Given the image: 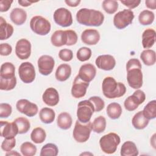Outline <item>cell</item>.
<instances>
[{"instance_id":"1","label":"cell","mask_w":156,"mask_h":156,"mask_svg":"<svg viewBox=\"0 0 156 156\" xmlns=\"http://www.w3.org/2000/svg\"><path fill=\"white\" fill-rule=\"evenodd\" d=\"M76 20L80 24L98 27L102 24L104 21V16L99 10L82 8L77 11Z\"/></svg>"},{"instance_id":"2","label":"cell","mask_w":156,"mask_h":156,"mask_svg":"<svg viewBox=\"0 0 156 156\" xmlns=\"http://www.w3.org/2000/svg\"><path fill=\"white\" fill-rule=\"evenodd\" d=\"M104 95L108 99H114L124 96L126 92V87L124 83L117 82L110 76L104 78L102 83Z\"/></svg>"},{"instance_id":"3","label":"cell","mask_w":156,"mask_h":156,"mask_svg":"<svg viewBox=\"0 0 156 156\" xmlns=\"http://www.w3.org/2000/svg\"><path fill=\"white\" fill-rule=\"evenodd\" d=\"M121 139L119 136L113 132L102 136L99 140V145L101 150L105 154H112L115 152Z\"/></svg>"},{"instance_id":"4","label":"cell","mask_w":156,"mask_h":156,"mask_svg":"<svg viewBox=\"0 0 156 156\" xmlns=\"http://www.w3.org/2000/svg\"><path fill=\"white\" fill-rule=\"evenodd\" d=\"M31 30L39 35H46L49 33L51 29L50 22L41 16H35L30 21Z\"/></svg>"},{"instance_id":"5","label":"cell","mask_w":156,"mask_h":156,"mask_svg":"<svg viewBox=\"0 0 156 156\" xmlns=\"http://www.w3.org/2000/svg\"><path fill=\"white\" fill-rule=\"evenodd\" d=\"M94 112V106L89 100L80 101L77 105V120L83 124L88 122Z\"/></svg>"},{"instance_id":"6","label":"cell","mask_w":156,"mask_h":156,"mask_svg":"<svg viewBox=\"0 0 156 156\" xmlns=\"http://www.w3.org/2000/svg\"><path fill=\"white\" fill-rule=\"evenodd\" d=\"M91 130L90 121L83 124L77 120L73 130V138L78 143H85L89 139Z\"/></svg>"},{"instance_id":"7","label":"cell","mask_w":156,"mask_h":156,"mask_svg":"<svg viewBox=\"0 0 156 156\" xmlns=\"http://www.w3.org/2000/svg\"><path fill=\"white\" fill-rule=\"evenodd\" d=\"M134 13L132 10L124 9L118 12L113 17V24L118 29H123L132 24Z\"/></svg>"},{"instance_id":"8","label":"cell","mask_w":156,"mask_h":156,"mask_svg":"<svg viewBox=\"0 0 156 156\" xmlns=\"http://www.w3.org/2000/svg\"><path fill=\"white\" fill-rule=\"evenodd\" d=\"M146 99V94L143 91L141 90H136L132 95L129 96L126 99L124 102L125 108L129 111H134L138 106L141 104Z\"/></svg>"},{"instance_id":"9","label":"cell","mask_w":156,"mask_h":156,"mask_svg":"<svg viewBox=\"0 0 156 156\" xmlns=\"http://www.w3.org/2000/svg\"><path fill=\"white\" fill-rule=\"evenodd\" d=\"M55 23L63 27L70 26L73 24V17L71 12L66 8L56 9L53 15Z\"/></svg>"},{"instance_id":"10","label":"cell","mask_w":156,"mask_h":156,"mask_svg":"<svg viewBox=\"0 0 156 156\" xmlns=\"http://www.w3.org/2000/svg\"><path fill=\"white\" fill-rule=\"evenodd\" d=\"M20 79L25 83H32L35 78V70L34 65L29 62L22 63L18 68Z\"/></svg>"},{"instance_id":"11","label":"cell","mask_w":156,"mask_h":156,"mask_svg":"<svg viewBox=\"0 0 156 156\" xmlns=\"http://www.w3.org/2000/svg\"><path fill=\"white\" fill-rule=\"evenodd\" d=\"M127 80L129 85L138 90L143 85V73L141 68H133L127 69Z\"/></svg>"},{"instance_id":"12","label":"cell","mask_w":156,"mask_h":156,"mask_svg":"<svg viewBox=\"0 0 156 156\" xmlns=\"http://www.w3.org/2000/svg\"><path fill=\"white\" fill-rule=\"evenodd\" d=\"M16 107L18 112L29 117H32L37 115L38 111V106L27 99H21L17 101Z\"/></svg>"},{"instance_id":"13","label":"cell","mask_w":156,"mask_h":156,"mask_svg":"<svg viewBox=\"0 0 156 156\" xmlns=\"http://www.w3.org/2000/svg\"><path fill=\"white\" fill-rule=\"evenodd\" d=\"M37 64L40 73L43 76H48L52 72L55 61L52 57L48 55H43L39 57Z\"/></svg>"},{"instance_id":"14","label":"cell","mask_w":156,"mask_h":156,"mask_svg":"<svg viewBox=\"0 0 156 156\" xmlns=\"http://www.w3.org/2000/svg\"><path fill=\"white\" fill-rule=\"evenodd\" d=\"M15 54L21 60L27 59L31 54V43L26 39H20L16 43Z\"/></svg>"},{"instance_id":"15","label":"cell","mask_w":156,"mask_h":156,"mask_svg":"<svg viewBox=\"0 0 156 156\" xmlns=\"http://www.w3.org/2000/svg\"><path fill=\"white\" fill-rule=\"evenodd\" d=\"M88 86L89 83L82 80L77 75L73 83L71 91V95L75 98L83 97L86 94Z\"/></svg>"},{"instance_id":"16","label":"cell","mask_w":156,"mask_h":156,"mask_svg":"<svg viewBox=\"0 0 156 156\" xmlns=\"http://www.w3.org/2000/svg\"><path fill=\"white\" fill-rule=\"evenodd\" d=\"M96 74V69L95 66L91 63H86L80 66L77 76L83 81L90 82L95 77Z\"/></svg>"},{"instance_id":"17","label":"cell","mask_w":156,"mask_h":156,"mask_svg":"<svg viewBox=\"0 0 156 156\" xmlns=\"http://www.w3.org/2000/svg\"><path fill=\"white\" fill-rule=\"evenodd\" d=\"M95 63L98 68L105 71H110L115 68L116 60L114 57L111 55H101L96 58Z\"/></svg>"},{"instance_id":"18","label":"cell","mask_w":156,"mask_h":156,"mask_svg":"<svg viewBox=\"0 0 156 156\" xmlns=\"http://www.w3.org/2000/svg\"><path fill=\"white\" fill-rule=\"evenodd\" d=\"M0 133L1 136L5 138H14L18 134L17 126L14 121L9 122L8 121H0Z\"/></svg>"},{"instance_id":"19","label":"cell","mask_w":156,"mask_h":156,"mask_svg":"<svg viewBox=\"0 0 156 156\" xmlns=\"http://www.w3.org/2000/svg\"><path fill=\"white\" fill-rule=\"evenodd\" d=\"M99 32L96 29H85L81 34L82 41L87 45H95L99 42Z\"/></svg>"},{"instance_id":"20","label":"cell","mask_w":156,"mask_h":156,"mask_svg":"<svg viewBox=\"0 0 156 156\" xmlns=\"http://www.w3.org/2000/svg\"><path fill=\"white\" fill-rule=\"evenodd\" d=\"M43 101L48 106L54 107L59 102V94L57 90L53 88H48L42 95Z\"/></svg>"},{"instance_id":"21","label":"cell","mask_w":156,"mask_h":156,"mask_svg":"<svg viewBox=\"0 0 156 156\" xmlns=\"http://www.w3.org/2000/svg\"><path fill=\"white\" fill-rule=\"evenodd\" d=\"M10 18L15 24L22 25L27 19L26 12L21 8H15L10 12Z\"/></svg>"},{"instance_id":"22","label":"cell","mask_w":156,"mask_h":156,"mask_svg":"<svg viewBox=\"0 0 156 156\" xmlns=\"http://www.w3.org/2000/svg\"><path fill=\"white\" fill-rule=\"evenodd\" d=\"M155 31L153 29H146L142 34V45L144 49L153 46L155 42Z\"/></svg>"},{"instance_id":"23","label":"cell","mask_w":156,"mask_h":156,"mask_svg":"<svg viewBox=\"0 0 156 156\" xmlns=\"http://www.w3.org/2000/svg\"><path fill=\"white\" fill-rule=\"evenodd\" d=\"M71 74V67L69 65L63 63L60 65L55 71V76L56 79L60 82L66 80Z\"/></svg>"},{"instance_id":"24","label":"cell","mask_w":156,"mask_h":156,"mask_svg":"<svg viewBox=\"0 0 156 156\" xmlns=\"http://www.w3.org/2000/svg\"><path fill=\"white\" fill-rule=\"evenodd\" d=\"M13 26L6 22L2 16L0 17V40H4L9 38L13 33Z\"/></svg>"},{"instance_id":"25","label":"cell","mask_w":156,"mask_h":156,"mask_svg":"<svg viewBox=\"0 0 156 156\" xmlns=\"http://www.w3.org/2000/svg\"><path fill=\"white\" fill-rule=\"evenodd\" d=\"M51 41L52 45L56 47H61L66 45L67 38L65 30H58L55 31L51 35Z\"/></svg>"},{"instance_id":"26","label":"cell","mask_w":156,"mask_h":156,"mask_svg":"<svg viewBox=\"0 0 156 156\" xmlns=\"http://www.w3.org/2000/svg\"><path fill=\"white\" fill-rule=\"evenodd\" d=\"M138 153L136 144L131 141L124 142L121 147L120 154L122 156H136Z\"/></svg>"},{"instance_id":"27","label":"cell","mask_w":156,"mask_h":156,"mask_svg":"<svg viewBox=\"0 0 156 156\" xmlns=\"http://www.w3.org/2000/svg\"><path fill=\"white\" fill-rule=\"evenodd\" d=\"M147 119L143 115L142 111L137 112L132 118V123L135 129L138 130L144 129L149 124Z\"/></svg>"},{"instance_id":"28","label":"cell","mask_w":156,"mask_h":156,"mask_svg":"<svg viewBox=\"0 0 156 156\" xmlns=\"http://www.w3.org/2000/svg\"><path fill=\"white\" fill-rule=\"evenodd\" d=\"M73 119L71 116L68 112L60 113L57 119V124L58 127L63 130L69 129L72 125Z\"/></svg>"},{"instance_id":"29","label":"cell","mask_w":156,"mask_h":156,"mask_svg":"<svg viewBox=\"0 0 156 156\" xmlns=\"http://www.w3.org/2000/svg\"><path fill=\"white\" fill-rule=\"evenodd\" d=\"M15 68L13 63L10 62H5L2 63L1 66V71H0V76L1 78L9 79H12L15 76Z\"/></svg>"},{"instance_id":"30","label":"cell","mask_w":156,"mask_h":156,"mask_svg":"<svg viewBox=\"0 0 156 156\" xmlns=\"http://www.w3.org/2000/svg\"><path fill=\"white\" fill-rule=\"evenodd\" d=\"M39 117L41 121L43 123L51 124L54 121L55 113L53 109L49 107H44L40 110Z\"/></svg>"},{"instance_id":"31","label":"cell","mask_w":156,"mask_h":156,"mask_svg":"<svg viewBox=\"0 0 156 156\" xmlns=\"http://www.w3.org/2000/svg\"><path fill=\"white\" fill-rule=\"evenodd\" d=\"M107 114L108 116L112 119H118L122 114V107L121 105L117 102H112L107 105Z\"/></svg>"},{"instance_id":"32","label":"cell","mask_w":156,"mask_h":156,"mask_svg":"<svg viewBox=\"0 0 156 156\" xmlns=\"http://www.w3.org/2000/svg\"><path fill=\"white\" fill-rule=\"evenodd\" d=\"M140 58L147 66H152L155 63V52L152 49H145L140 54Z\"/></svg>"},{"instance_id":"33","label":"cell","mask_w":156,"mask_h":156,"mask_svg":"<svg viewBox=\"0 0 156 156\" xmlns=\"http://www.w3.org/2000/svg\"><path fill=\"white\" fill-rule=\"evenodd\" d=\"M155 19L154 13L148 10H144L141 12L138 16L139 23L143 26L151 24Z\"/></svg>"},{"instance_id":"34","label":"cell","mask_w":156,"mask_h":156,"mask_svg":"<svg viewBox=\"0 0 156 156\" xmlns=\"http://www.w3.org/2000/svg\"><path fill=\"white\" fill-rule=\"evenodd\" d=\"M46 133L43 129L38 127L34 129L30 134V138L36 144L42 143L46 139Z\"/></svg>"},{"instance_id":"35","label":"cell","mask_w":156,"mask_h":156,"mask_svg":"<svg viewBox=\"0 0 156 156\" xmlns=\"http://www.w3.org/2000/svg\"><path fill=\"white\" fill-rule=\"evenodd\" d=\"M144 116L149 120L155 119L156 117V101L149 102L142 111Z\"/></svg>"},{"instance_id":"36","label":"cell","mask_w":156,"mask_h":156,"mask_svg":"<svg viewBox=\"0 0 156 156\" xmlns=\"http://www.w3.org/2000/svg\"><path fill=\"white\" fill-rule=\"evenodd\" d=\"M106 127V119L102 116H99L96 118L93 123H91V129L97 133L103 132Z\"/></svg>"},{"instance_id":"37","label":"cell","mask_w":156,"mask_h":156,"mask_svg":"<svg viewBox=\"0 0 156 156\" xmlns=\"http://www.w3.org/2000/svg\"><path fill=\"white\" fill-rule=\"evenodd\" d=\"M15 123L17 126L18 129V134H23L27 133L30 127L29 121L24 117H19L15 119Z\"/></svg>"},{"instance_id":"38","label":"cell","mask_w":156,"mask_h":156,"mask_svg":"<svg viewBox=\"0 0 156 156\" xmlns=\"http://www.w3.org/2000/svg\"><path fill=\"white\" fill-rule=\"evenodd\" d=\"M58 149L55 144L48 143L44 145L40 151V156H57Z\"/></svg>"},{"instance_id":"39","label":"cell","mask_w":156,"mask_h":156,"mask_svg":"<svg viewBox=\"0 0 156 156\" xmlns=\"http://www.w3.org/2000/svg\"><path fill=\"white\" fill-rule=\"evenodd\" d=\"M20 151L24 156H33L37 152V147L32 143L26 141L21 145Z\"/></svg>"},{"instance_id":"40","label":"cell","mask_w":156,"mask_h":156,"mask_svg":"<svg viewBox=\"0 0 156 156\" xmlns=\"http://www.w3.org/2000/svg\"><path fill=\"white\" fill-rule=\"evenodd\" d=\"M102 7L104 11L108 14H113L118 9V3L115 0H104Z\"/></svg>"},{"instance_id":"41","label":"cell","mask_w":156,"mask_h":156,"mask_svg":"<svg viewBox=\"0 0 156 156\" xmlns=\"http://www.w3.org/2000/svg\"><path fill=\"white\" fill-rule=\"evenodd\" d=\"M16 85V78L14 77L12 79H0V89L1 90L9 91L13 90Z\"/></svg>"},{"instance_id":"42","label":"cell","mask_w":156,"mask_h":156,"mask_svg":"<svg viewBox=\"0 0 156 156\" xmlns=\"http://www.w3.org/2000/svg\"><path fill=\"white\" fill-rule=\"evenodd\" d=\"M91 56V50L87 47H82L78 49L76 53L77 58L80 62L88 60Z\"/></svg>"},{"instance_id":"43","label":"cell","mask_w":156,"mask_h":156,"mask_svg":"<svg viewBox=\"0 0 156 156\" xmlns=\"http://www.w3.org/2000/svg\"><path fill=\"white\" fill-rule=\"evenodd\" d=\"M88 100L93 104L94 108V112H99L101 111L105 107L104 100L99 96H91Z\"/></svg>"},{"instance_id":"44","label":"cell","mask_w":156,"mask_h":156,"mask_svg":"<svg viewBox=\"0 0 156 156\" xmlns=\"http://www.w3.org/2000/svg\"><path fill=\"white\" fill-rule=\"evenodd\" d=\"M16 145V140L15 138H5L2 144H1V149L5 151L9 152L12 151V149Z\"/></svg>"},{"instance_id":"45","label":"cell","mask_w":156,"mask_h":156,"mask_svg":"<svg viewBox=\"0 0 156 156\" xmlns=\"http://www.w3.org/2000/svg\"><path fill=\"white\" fill-rule=\"evenodd\" d=\"M12 112V106L7 103H1L0 104V118H8Z\"/></svg>"},{"instance_id":"46","label":"cell","mask_w":156,"mask_h":156,"mask_svg":"<svg viewBox=\"0 0 156 156\" xmlns=\"http://www.w3.org/2000/svg\"><path fill=\"white\" fill-rule=\"evenodd\" d=\"M66 34L67 43L66 46H73L75 44L77 41V35L74 30H65Z\"/></svg>"},{"instance_id":"47","label":"cell","mask_w":156,"mask_h":156,"mask_svg":"<svg viewBox=\"0 0 156 156\" xmlns=\"http://www.w3.org/2000/svg\"><path fill=\"white\" fill-rule=\"evenodd\" d=\"M58 57L60 60L64 62H69L73 58V51L68 49H61L58 52Z\"/></svg>"},{"instance_id":"48","label":"cell","mask_w":156,"mask_h":156,"mask_svg":"<svg viewBox=\"0 0 156 156\" xmlns=\"http://www.w3.org/2000/svg\"><path fill=\"white\" fill-rule=\"evenodd\" d=\"M12 52V46L8 43H1L0 44V54L2 56H7Z\"/></svg>"},{"instance_id":"49","label":"cell","mask_w":156,"mask_h":156,"mask_svg":"<svg viewBox=\"0 0 156 156\" xmlns=\"http://www.w3.org/2000/svg\"><path fill=\"white\" fill-rule=\"evenodd\" d=\"M120 2L125 6L130 9H134L139 5L141 2L140 0H121Z\"/></svg>"},{"instance_id":"50","label":"cell","mask_w":156,"mask_h":156,"mask_svg":"<svg viewBox=\"0 0 156 156\" xmlns=\"http://www.w3.org/2000/svg\"><path fill=\"white\" fill-rule=\"evenodd\" d=\"M13 1L10 0H0V11L5 12L9 10L11 7Z\"/></svg>"},{"instance_id":"51","label":"cell","mask_w":156,"mask_h":156,"mask_svg":"<svg viewBox=\"0 0 156 156\" xmlns=\"http://www.w3.org/2000/svg\"><path fill=\"white\" fill-rule=\"evenodd\" d=\"M146 6L152 10L156 9V0H146L145 1Z\"/></svg>"},{"instance_id":"52","label":"cell","mask_w":156,"mask_h":156,"mask_svg":"<svg viewBox=\"0 0 156 156\" xmlns=\"http://www.w3.org/2000/svg\"><path fill=\"white\" fill-rule=\"evenodd\" d=\"M80 0H65V2L69 7H75L79 5V4L80 3Z\"/></svg>"},{"instance_id":"53","label":"cell","mask_w":156,"mask_h":156,"mask_svg":"<svg viewBox=\"0 0 156 156\" xmlns=\"http://www.w3.org/2000/svg\"><path fill=\"white\" fill-rule=\"evenodd\" d=\"M18 4L23 6V7H28L29 5H30L32 3L34 2H34V1H26V0H19L18 1Z\"/></svg>"},{"instance_id":"54","label":"cell","mask_w":156,"mask_h":156,"mask_svg":"<svg viewBox=\"0 0 156 156\" xmlns=\"http://www.w3.org/2000/svg\"><path fill=\"white\" fill-rule=\"evenodd\" d=\"M5 155H19L20 156V154L17 152L16 151H10L9 152H7V153L5 154Z\"/></svg>"}]
</instances>
